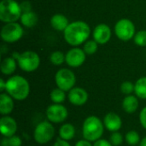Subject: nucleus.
I'll return each instance as SVG.
<instances>
[{
	"label": "nucleus",
	"mask_w": 146,
	"mask_h": 146,
	"mask_svg": "<svg viewBox=\"0 0 146 146\" xmlns=\"http://www.w3.org/2000/svg\"><path fill=\"white\" fill-rule=\"evenodd\" d=\"M91 35L90 26L84 21L70 22L63 32L65 41L71 46L77 47L89 39Z\"/></svg>",
	"instance_id": "f257e3e1"
},
{
	"label": "nucleus",
	"mask_w": 146,
	"mask_h": 146,
	"mask_svg": "<svg viewBox=\"0 0 146 146\" xmlns=\"http://www.w3.org/2000/svg\"><path fill=\"white\" fill-rule=\"evenodd\" d=\"M5 92L15 100L23 101L30 94V85L23 76L13 75L6 80Z\"/></svg>",
	"instance_id": "f03ea898"
},
{
	"label": "nucleus",
	"mask_w": 146,
	"mask_h": 146,
	"mask_svg": "<svg viewBox=\"0 0 146 146\" xmlns=\"http://www.w3.org/2000/svg\"><path fill=\"white\" fill-rule=\"evenodd\" d=\"M104 121L96 115L86 117L82 126L83 138L92 143L102 139L104 132Z\"/></svg>",
	"instance_id": "7ed1b4c3"
},
{
	"label": "nucleus",
	"mask_w": 146,
	"mask_h": 146,
	"mask_svg": "<svg viewBox=\"0 0 146 146\" xmlns=\"http://www.w3.org/2000/svg\"><path fill=\"white\" fill-rule=\"evenodd\" d=\"M12 56L17 61L19 68L24 72H34L40 65L39 55L33 50H26L22 53L15 52Z\"/></svg>",
	"instance_id": "20e7f679"
},
{
	"label": "nucleus",
	"mask_w": 146,
	"mask_h": 146,
	"mask_svg": "<svg viewBox=\"0 0 146 146\" xmlns=\"http://www.w3.org/2000/svg\"><path fill=\"white\" fill-rule=\"evenodd\" d=\"M22 10L15 0H2L0 3V21L4 23L16 22L21 19Z\"/></svg>",
	"instance_id": "39448f33"
},
{
	"label": "nucleus",
	"mask_w": 146,
	"mask_h": 146,
	"mask_svg": "<svg viewBox=\"0 0 146 146\" xmlns=\"http://www.w3.org/2000/svg\"><path fill=\"white\" fill-rule=\"evenodd\" d=\"M22 27L23 26L17 21L5 23V25L2 27L0 31L2 40L9 44L19 41L24 34V29Z\"/></svg>",
	"instance_id": "423d86ee"
},
{
	"label": "nucleus",
	"mask_w": 146,
	"mask_h": 146,
	"mask_svg": "<svg viewBox=\"0 0 146 146\" xmlns=\"http://www.w3.org/2000/svg\"><path fill=\"white\" fill-rule=\"evenodd\" d=\"M55 136V127L49 121H44L39 122L34 131L33 139L36 143L39 145H45L52 140Z\"/></svg>",
	"instance_id": "0eeeda50"
},
{
	"label": "nucleus",
	"mask_w": 146,
	"mask_h": 146,
	"mask_svg": "<svg viewBox=\"0 0 146 146\" xmlns=\"http://www.w3.org/2000/svg\"><path fill=\"white\" fill-rule=\"evenodd\" d=\"M115 34L116 37L124 42H127L133 38L136 33V28L134 23L127 18L120 19L115 25L114 27Z\"/></svg>",
	"instance_id": "6e6552de"
},
{
	"label": "nucleus",
	"mask_w": 146,
	"mask_h": 146,
	"mask_svg": "<svg viewBox=\"0 0 146 146\" xmlns=\"http://www.w3.org/2000/svg\"><path fill=\"white\" fill-rule=\"evenodd\" d=\"M55 82L58 88L69 92L75 86L76 76L69 68H61L55 74Z\"/></svg>",
	"instance_id": "1a4fd4ad"
},
{
	"label": "nucleus",
	"mask_w": 146,
	"mask_h": 146,
	"mask_svg": "<svg viewBox=\"0 0 146 146\" xmlns=\"http://www.w3.org/2000/svg\"><path fill=\"white\" fill-rule=\"evenodd\" d=\"M45 115L49 121L51 123L59 124L67 120L68 111V109L62 104H52L46 109Z\"/></svg>",
	"instance_id": "9d476101"
},
{
	"label": "nucleus",
	"mask_w": 146,
	"mask_h": 146,
	"mask_svg": "<svg viewBox=\"0 0 146 146\" xmlns=\"http://www.w3.org/2000/svg\"><path fill=\"white\" fill-rule=\"evenodd\" d=\"M86 56L83 49L74 47L65 54V62L70 68H79L86 62Z\"/></svg>",
	"instance_id": "9b49d317"
},
{
	"label": "nucleus",
	"mask_w": 146,
	"mask_h": 146,
	"mask_svg": "<svg viewBox=\"0 0 146 146\" xmlns=\"http://www.w3.org/2000/svg\"><path fill=\"white\" fill-rule=\"evenodd\" d=\"M112 36V32L110 27L105 23H100L95 27L92 32L93 39L98 44H107Z\"/></svg>",
	"instance_id": "f8f14e48"
},
{
	"label": "nucleus",
	"mask_w": 146,
	"mask_h": 146,
	"mask_svg": "<svg viewBox=\"0 0 146 146\" xmlns=\"http://www.w3.org/2000/svg\"><path fill=\"white\" fill-rule=\"evenodd\" d=\"M68 98L71 104L74 106H82L88 101L89 95L84 88L74 86L68 92Z\"/></svg>",
	"instance_id": "ddd939ff"
},
{
	"label": "nucleus",
	"mask_w": 146,
	"mask_h": 146,
	"mask_svg": "<svg viewBox=\"0 0 146 146\" xmlns=\"http://www.w3.org/2000/svg\"><path fill=\"white\" fill-rule=\"evenodd\" d=\"M0 132L5 138H10L15 135L17 132V122L9 115H3L0 119Z\"/></svg>",
	"instance_id": "4468645a"
},
{
	"label": "nucleus",
	"mask_w": 146,
	"mask_h": 146,
	"mask_svg": "<svg viewBox=\"0 0 146 146\" xmlns=\"http://www.w3.org/2000/svg\"><path fill=\"white\" fill-rule=\"evenodd\" d=\"M103 121L104 127L111 133L118 132L122 127V120L121 116L115 112L107 113Z\"/></svg>",
	"instance_id": "2eb2a0df"
},
{
	"label": "nucleus",
	"mask_w": 146,
	"mask_h": 146,
	"mask_svg": "<svg viewBox=\"0 0 146 146\" xmlns=\"http://www.w3.org/2000/svg\"><path fill=\"white\" fill-rule=\"evenodd\" d=\"M14 98L7 92L0 94V114L2 115H9L15 108Z\"/></svg>",
	"instance_id": "dca6fc26"
},
{
	"label": "nucleus",
	"mask_w": 146,
	"mask_h": 146,
	"mask_svg": "<svg viewBox=\"0 0 146 146\" xmlns=\"http://www.w3.org/2000/svg\"><path fill=\"white\" fill-rule=\"evenodd\" d=\"M50 26L53 29L58 32H64L69 25V21L62 14H55L50 18Z\"/></svg>",
	"instance_id": "f3484780"
},
{
	"label": "nucleus",
	"mask_w": 146,
	"mask_h": 146,
	"mask_svg": "<svg viewBox=\"0 0 146 146\" xmlns=\"http://www.w3.org/2000/svg\"><path fill=\"white\" fill-rule=\"evenodd\" d=\"M139 98L134 95H127L124 98L121 107L122 110L127 113V114H133L137 111L139 108Z\"/></svg>",
	"instance_id": "a211bd4d"
},
{
	"label": "nucleus",
	"mask_w": 146,
	"mask_h": 146,
	"mask_svg": "<svg viewBox=\"0 0 146 146\" xmlns=\"http://www.w3.org/2000/svg\"><path fill=\"white\" fill-rule=\"evenodd\" d=\"M17 66H18L17 61L13 56H9V57H5L2 61L0 69L3 74L12 75L16 70Z\"/></svg>",
	"instance_id": "6ab92c4d"
},
{
	"label": "nucleus",
	"mask_w": 146,
	"mask_h": 146,
	"mask_svg": "<svg viewBox=\"0 0 146 146\" xmlns=\"http://www.w3.org/2000/svg\"><path fill=\"white\" fill-rule=\"evenodd\" d=\"M20 21H21V24L23 27L27 28H32L34 26H36V24L38 23V17L35 12L31 10L27 12H23Z\"/></svg>",
	"instance_id": "aec40b11"
},
{
	"label": "nucleus",
	"mask_w": 146,
	"mask_h": 146,
	"mask_svg": "<svg viewBox=\"0 0 146 146\" xmlns=\"http://www.w3.org/2000/svg\"><path fill=\"white\" fill-rule=\"evenodd\" d=\"M75 132V127L72 123H65L60 127L58 134L60 139L66 141H69L74 138Z\"/></svg>",
	"instance_id": "412c9836"
},
{
	"label": "nucleus",
	"mask_w": 146,
	"mask_h": 146,
	"mask_svg": "<svg viewBox=\"0 0 146 146\" xmlns=\"http://www.w3.org/2000/svg\"><path fill=\"white\" fill-rule=\"evenodd\" d=\"M134 93L140 99H146V76L139 78L134 84Z\"/></svg>",
	"instance_id": "4be33fe9"
},
{
	"label": "nucleus",
	"mask_w": 146,
	"mask_h": 146,
	"mask_svg": "<svg viewBox=\"0 0 146 146\" xmlns=\"http://www.w3.org/2000/svg\"><path fill=\"white\" fill-rule=\"evenodd\" d=\"M66 92L56 87L50 92V98L53 104H62L66 99Z\"/></svg>",
	"instance_id": "5701e85b"
},
{
	"label": "nucleus",
	"mask_w": 146,
	"mask_h": 146,
	"mask_svg": "<svg viewBox=\"0 0 146 146\" xmlns=\"http://www.w3.org/2000/svg\"><path fill=\"white\" fill-rule=\"evenodd\" d=\"M125 141L129 145L135 146L140 143L141 139H140V136H139V133L137 131L131 130V131H129V132H127L126 133Z\"/></svg>",
	"instance_id": "b1692460"
},
{
	"label": "nucleus",
	"mask_w": 146,
	"mask_h": 146,
	"mask_svg": "<svg viewBox=\"0 0 146 146\" xmlns=\"http://www.w3.org/2000/svg\"><path fill=\"white\" fill-rule=\"evenodd\" d=\"M98 44L94 39H88L84 43L83 50L87 56H92L98 51Z\"/></svg>",
	"instance_id": "393cba45"
},
{
	"label": "nucleus",
	"mask_w": 146,
	"mask_h": 146,
	"mask_svg": "<svg viewBox=\"0 0 146 146\" xmlns=\"http://www.w3.org/2000/svg\"><path fill=\"white\" fill-rule=\"evenodd\" d=\"M50 62L55 66H60L65 62V54L60 50L53 51L50 55Z\"/></svg>",
	"instance_id": "a878e982"
},
{
	"label": "nucleus",
	"mask_w": 146,
	"mask_h": 146,
	"mask_svg": "<svg viewBox=\"0 0 146 146\" xmlns=\"http://www.w3.org/2000/svg\"><path fill=\"white\" fill-rule=\"evenodd\" d=\"M134 44L140 46L145 47L146 46V30H140L137 32L133 37Z\"/></svg>",
	"instance_id": "bb28decb"
},
{
	"label": "nucleus",
	"mask_w": 146,
	"mask_h": 146,
	"mask_svg": "<svg viewBox=\"0 0 146 146\" xmlns=\"http://www.w3.org/2000/svg\"><path fill=\"white\" fill-rule=\"evenodd\" d=\"M134 84L131 81H124L123 83H121V93L125 94V95H131L133 92H134Z\"/></svg>",
	"instance_id": "cd10ccee"
},
{
	"label": "nucleus",
	"mask_w": 146,
	"mask_h": 146,
	"mask_svg": "<svg viewBox=\"0 0 146 146\" xmlns=\"http://www.w3.org/2000/svg\"><path fill=\"white\" fill-rule=\"evenodd\" d=\"M110 142L113 146H120L123 143V136L121 133L114 132L110 136Z\"/></svg>",
	"instance_id": "c85d7f7f"
},
{
	"label": "nucleus",
	"mask_w": 146,
	"mask_h": 146,
	"mask_svg": "<svg viewBox=\"0 0 146 146\" xmlns=\"http://www.w3.org/2000/svg\"><path fill=\"white\" fill-rule=\"evenodd\" d=\"M22 141L19 136L14 135L10 138H8V146H21Z\"/></svg>",
	"instance_id": "c756f323"
},
{
	"label": "nucleus",
	"mask_w": 146,
	"mask_h": 146,
	"mask_svg": "<svg viewBox=\"0 0 146 146\" xmlns=\"http://www.w3.org/2000/svg\"><path fill=\"white\" fill-rule=\"evenodd\" d=\"M139 122L146 130V106L144 107L139 113Z\"/></svg>",
	"instance_id": "7c9ffc66"
},
{
	"label": "nucleus",
	"mask_w": 146,
	"mask_h": 146,
	"mask_svg": "<svg viewBox=\"0 0 146 146\" xmlns=\"http://www.w3.org/2000/svg\"><path fill=\"white\" fill-rule=\"evenodd\" d=\"M21 10H22V13L23 12H27V11H31L32 10V5H31V3L27 0L26 1H23L21 2Z\"/></svg>",
	"instance_id": "2f4dec72"
},
{
	"label": "nucleus",
	"mask_w": 146,
	"mask_h": 146,
	"mask_svg": "<svg viewBox=\"0 0 146 146\" xmlns=\"http://www.w3.org/2000/svg\"><path fill=\"white\" fill-rule=\"evenodd\" d=\"M93 146H113L112 144L110 142V140L104 139H100L95 142H93Z\"/></svg>",
	"instance_id": "473e14b6"
},
{
	"label": "nucleus",
	"mask_w": 146,
	"mask_h": 146,
	"mask_svg": "<svg viewBox=\"0 0 146 146\" xmlns=\"http://www.w3.org/2000/svg\"><path fill=\"white\" fill-rule=\"evenodd\" d=\"M53 146H71V145L68 143V141L63 140L62 139H56V141L54 143Z\"/></svg>",
	"instance_id": "72a5a7b5"
},
{
	"label": "nucleus",
	"mask_w": 146,
	"mask_h": 146,
	"mask_svg": "<svg viewBox=\"0 0 146 146\" xmlns=\"http://www.w3.org/2000/svg\"><path fill=\"white\" fill-rule=\"evenodd\" d=\"M74 146H93V145L92 144V142L84 139L79 140Z\"/></svg>",
	"instance_id": "f704fd0d"
},
{
	"label": "nucleus",
	"mask_w": 146,
	"mask_h": 146,
	"mask_svg": "<svg viewBox=\"0 0 146 146\" xmlns=\"http://www.w3.org/2000/svg\"><path fill=\"white\" fill-rule=\"evenodd\" d=\"M6 90V81L3 79L0 80V92H3Z\"/></svg>",
	"instance_id": "c9c22d12"
},
{
	"label": "nucleus",
	"mask_w": 146,
	"mask_h": 146,
	"mask_svg": "<svg viewBox=\"0 0 146 146\" xmlns=\"http://www.w3.org/2000/svg\"><path fill=\"white\" fill-rule=\"evenodd\" d=\"M139 146H146V136L141 139L140 143H139Z\"/></svg>",
	"instance_id": "e433bc0d"
}]
</instances>
